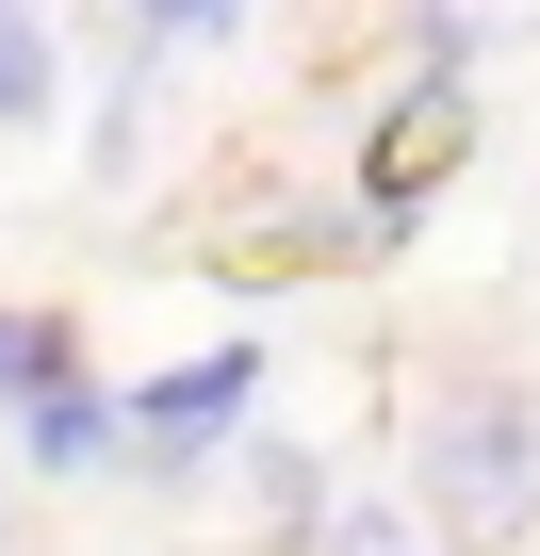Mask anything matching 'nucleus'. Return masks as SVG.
<instances>
[{
    "label": "nucleus",
    "instance_id": "nucleus-7",
    "mask_svg": "<svg viewBox=\"0 0 540 556\" xmlns=\"http://www.w3.org/2000/svg\"><path fill=\"white\" fill-rule=\"evenodd\" d=\"M50 99H66V34H50V17H17V0H0V131H34Z\"/></svg>",
    "mask_w": 540,
    "mask_h": 556
},
{
    "label": "nucleus",
    "instance_id": "nucleus-3",
    "mask_svg": "<svg viewBox=\"0 0 540 556\" xmlns=\"http://www.w3.org/2000/svg\"><path fill=\"white\" fill-rule=\"evenodd\" d=\"M459 164H475V83L410 66V83L377 99V131H361V229H410V213H426Z\"/></svg>",
    "mask_w": 540,
    "mask_h": 556
},
{
    "label": "nucleus",
    "instance_id": "nucleus-2",
    "mask_svg": "<svg viewBox=\"0 0 540 556\" xmlns=\"http://www.w3.org/2000/svg\"><path fill=\"white\" fill-rule=\"evenodd\" d=\"M115 409H131V458H115V475H131V491H197V475L229 458V426L262 409V344H197V361L131 377Z\"/></svg>",
    "mask_w": 540,
    "mask_h": 556
},
{
    "label": "nucleus",
    "instance_id": "nucleus-6",
    "mask_svg": "<svg viewBox=\"0 0 540 556\" xmlns=\"http://www.w3.org/2000/svg\"><path fill=\"white\" fill-rule=\"evenodd\" d=\"M229 475H246V491H262V523H279V540H328V523H344V507H328V491H344V475H328V458H312V442H246V458H229Z\"/></svg>",
    "mask_w": 540,
    "mask_h": 556
},
{
    "label": "nucleus",
    "instance_id": "nucleus-1",
    "mask_svg": "<svg viewBox=\"0 0 540 556\" xmlns=\"http://www.w3.org/2000/svg\"><path fill=\"white\" fill-rule=\"evenodd\" d=\"M393 491L442 556H507L540 540V393L524 377H426L410 393V442H393Z\"/></svg>",
    "mask_w": 540,
    "mask_h": 556
},
{
    "label": "nucleus",
    "instance_id": "nucleus-9",
    "mask_svg": "<svg viewBox=\"0 0 540 556\" xmlns=\"http://www.w3.org/2000/svg\"><path fill=\"white\" fill-rule=\"evenodd\" d=\"M0 556H17V507H0Z\"/></svg>",
    "mask_w": 540,
    "mask_h": 556
},
{
    "label": "nucleus",
    "instance_id": "nucleus-5",
    "mask_svg": "<svg viewBox=\"0 0 540 556\" xmlns=\"http://www.w3.org/2000/svg\"><path fill=\"white\" fill-rule=\"evenodd\" d=\"M66 377H83V328L50 295H0V409H50Z\"/></svg>",
    "mask_w": 540,
    "mask_h": 556
},
{
    "label": "nucleus",
    "instance_id": "nucleus-4",
    "mask_svg": "<svg viewBox=\"0 0 540 556\" xmlns=\"http://www.w3.org/2000/svg\"><path fill=\"white\" fill-rule=\"evenodd\" d=\"M115 458H131V409L99 393V361H83L50 409H17V475H115Z\"/></svg>",
    "mask_w": 540,
    "mask_h": 556
},
{
    "label": "nucleus",
    "instance_id": "nucleus-8",
    "mask_svg": "<svg viewBox=\"0 0 540 556\" xmlns=\"http://www.w3.org/2000/svg\"><path fill=\"white\" fill-rule=\"evenodd\" d=\"M328 556H393V507H344V523H328Z\"/></svg>",
    "mask_w": 540,
    "mask_h": 556
}]
</instances>
